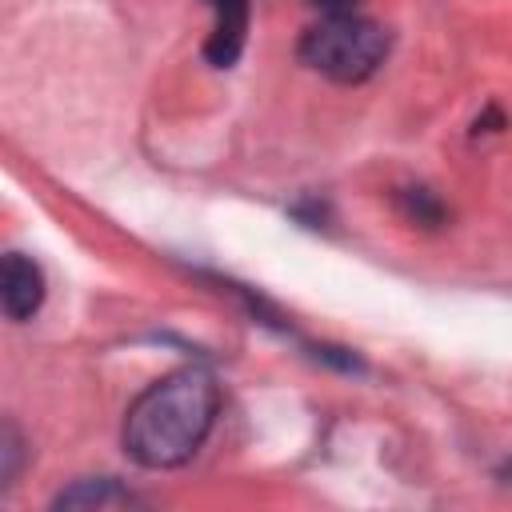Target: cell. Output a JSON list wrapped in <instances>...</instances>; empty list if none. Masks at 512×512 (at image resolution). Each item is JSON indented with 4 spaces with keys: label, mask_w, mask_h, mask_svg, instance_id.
Here are the masks:
<instances>
[{
    "label": "cell",
    "mask_w": 512,
    "mask_h": 512,
    "mask_svg": "<svg viewBox=\"0 0 512 512\" xmlns=\"http://www.w3.org/2000/svg\"><path fill=\"white\" fill-rule=\"evenodd\" d=\"M204 4L216 16V24L204 40V60L212 68H232L248 40V0H204Z\"/></svg>",
    "instance_id": "cell-4"
},
{
    "label": "cell",
    "mask_w": 512,
    "mask_h": 512,
    "mask_svg": "<svg viewBox=\"0 0 512 512\" xmlns=\"http://www.w3.org/2000/svg\"><path fill=\"white\" fill-rule=\"evenodd\" d=\"M136 504V496L128 488H120L112 476H96V480H76L72 488H64L52 508H128Z\"/></svg>",
    "instance_id": "cell-5"
},
{
    "label": "cell",
    "mask_w": 512,
    "mask_h": 512,
    "mask_svg": "<svg viewBox=\"0 0 512 512\" xmlns=\"http://www.w3.org/2000/svg\"><path fill=\"white\" fill-rule=\"evenodd\" d=\"M216 408V376L200 364H184L132 400L124 416V452L140 468H176L200 452L216 424Z\"/></svg>",
    "instance_id": "cell-1"
},
{
    "label": "cell",
    "mask_w": 512,
    "mask_h": 512,
    "mask_svg": "<svg viewBox=\"0 0 512 512\" xmlns=\"http://www.w3.org/2000/svg\"><path fill=\"white\" fill-rule=\"evenodd\" d=\"M296 52L312 72H320L336 84H360L384 64L388 32H384V24H376L360 12H340V16H324L320 24H312L300 36Z\"/></svg>",
    "instance_id": "cell-2"
},
{
    "label": "cell",
    "mask_w": 512,
    "mask_h": 512,
    "mask_svg": "<svg viewBox=\"0 0 512 512\" xmlns=\"http://www.w3.org/2000/svg\"><path fill=\"white\" fill-rule=\"evenodd\" d=\"M0 456H4V468H0V484H12V480H16V464H20V436H16V428H12V424H4Z\"/></svg>",
    "instance_id": "cell-7"
},
{
    "label": "cell",
    "mask_w": 512,
    "mask_h": 512,
    "mask_svg": "<svg viewBox=\"0 0 512 512\" xmlns=\"http://www.w3.org/2000/svg\"><path fill=\"white\" fill-rule=\"evenodd\" d=\"M312 8H320L324 16H340V12H356L360 0H308Z\"/></svg>",
    "instance_id": "cell-8"
},
{
    "label": "cell",
    "mask_w": 512,
    "mask_h": 512,
    "mask_svg": "<svg viewBox=\"0 0 512 512\" xmlns=\"http://www.w3.org/2000/svg\"><path fill=\"white\" fill-rule=\"evenodd\" d=\"M0 304L8 320H28L44 304V272L32 256L8 252L0 264Z\"/></svg>",
    "instance_id": "cell-3"
},
{
    "label": "cell",
    "mask_w": 512,
    "mask_h": 512,
    "mask_svg": "<svg viewBox=\"0 0 512 512\" xmlns=\"http://www.w3.org/2000/svg\"><path fill=\"white\" fill-rule=\"evenodd\" d=\"M396 204H400V212H404L412 224L436 228V224L444 220V208H440V200H436L428 188H404V192H396Z\"/></svg>",
    "instance_id": "cell-6"
}]
</instances>
